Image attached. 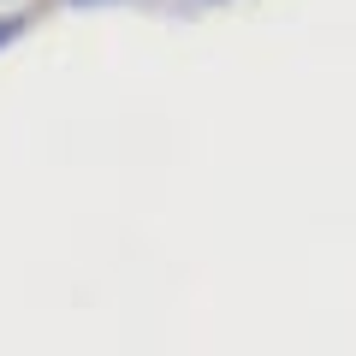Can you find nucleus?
Listing matches in <instances>:
<instances>
[{"label": "nucleus", "instance_id": "f257e3e1", "mask_svg": "<svg viewBox=\"0 0 356 356\" xmlns=\"http://www.w3.org/2000/svg\"><path fill=\"white\" fill-rule=\"evenodd\" d=\"M13 36H18V18H0V48H6Z\"/></svg>", "mask_w": 356, "mask_h": 356}, {"label": "nucleus", "instance_id": "f03ea898", "mask_svg": "<svg viewBox=\"0 0 356 356\" xmlns=\"http://www.w3.org/2000/svg\"><path fill=\"white\" fill-rule=\"evenodd\" d=\"M83 6H95V0H83Z\"/></svg>", "mask_w": 356, "mask_h": 356}]
</instances>
